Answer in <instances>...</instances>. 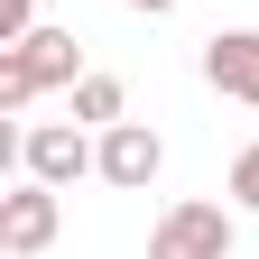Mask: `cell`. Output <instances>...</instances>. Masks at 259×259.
I'll return each mask as SVG.
<instances>
[{"label": "cell", "mask_w": 259, "mask_h": 259, "mask_svg": "<svg viewBox=\"0 0 259 259\" xmlns=\"http://www.w3.org/2000/svg\"><path fill=\"white\" fill-rule=\"evenodd\" d=\"M232 241H241V204H204V194L148 222V259H232Z\"/></svg>", "instance_id": "6da1fadb"}, {"label": "cell", "mask_w": 259, "mask_h": 259, "mask_svg": "<svg viewBox=\"0 0 259 259\" xmlns=\"http://www.w3.org/2000/svg\"><path fill=\"white\" fill-rule=\"evenodd\" d=\"M19 167L47 176V185H83V176H102V130H83V120H28L19 130Z\"/></svg>", "instance_id": "7a4b0ae2"}, {"label": "cell", "mask_w": 259, "mask_h": 259, "mask_svg": "<svg viewBox=\"0 0 259 259\" xmlns=\"http://www.w3.org/2000/svg\"><path fill=\"white\" fill-rule=\"evenodd\" d=\"M56 232H65V185H47V176H19L10 194H0V250H10V259H37V250H56Z\"/></svg>", "instance_id": "3957f363"}, {"label": "cell", "mask_w": 259, "mask_h": 259, "mask_svg": "<svg viewBox=\"0 0 259 259\" xmlns=\"http://www.w3.org/2000/svg\"><path fill=\"white\" fill-rule=\"evenodd\" d=\"M157 167H167V139H157L148 120H111L102 130V185L139 194V185H157Z\"/></svg>", "instance_id": "277c9868"}, {"label": "cell", "mask_w": 259, "mask_h": 259, "mask_svg": "<svg viewBox=\"0 0 259 259\" xmlns=\"http://www.w3.org/2000/svg\"><path fill=\"white\" fill-rule=\"evenodd\" d=\"M204 83L222 102H250L259 111V28H213L204 37Z\"/></svg>", "instance_id": "5b68a950"}, {"label": "cell", "mask_w": 259, "mask_h": 259, "mask_svg": "<svg viewBox=\"0 0 259 259\" xmlns=\"http://www.w3.org/2000/svg\"><path fill=\"white\" fill-rule=\"evenodd\" d=\"M10 56L28 65V83H37V93H74V83L93 74V65H83V47H74V28H28Z\"/></svg>", "instance_id": "8992f818"}, {"label": "cell", "mask_w": 259, "mask_h": 259, "mask_svg": "<svg viewBox=\"0 0 259 259\" xmlns=\"http://www.w3.org/2000/svg\"><path fill=\"white\" fill-rule=\"evenodd\" d=\"M74 120H83V130H111V120H130V93H120V74H83V83H74Z\"/></svg>", "instance_id": "52a82bcc"}, {"label": "cell", "mask_w": 259, "mask_h": 259, "mask_svg": "<svg viewBox=\"0 0 259 259\" xmlns=\"http://www.w3.org/2000/svg\"><path fill=\"white\" fill-rule=\"evenodd\" d=\"M28 102H37V83H28V65L0 47V111H28Z\"/></svg>", "instance_id": "ba28073f"}, {"label": "cell", "mask_w": 259, "mask_h": 259, "mask_svg": "<svg viewBox=\"0 0 259 259\" xmlns=\"http://www.w3.org/2000/svg\"><path fill=\"white\" fill-rule=\"evenodd\" d=\"M232 204H241V213H259V139L232 157Z\"/></svg>", "instance_id": "9c48e42d"}, {"label": "cell", "mask_w": 259, "mask_h": 259, "mask_svg": "<svg viewBox=\"0 0 259 259\" xmlns=\"http://www.w3.org/2000/svg\"><path fill=\"white\" fill-rule=\"evenodd\" d=\"M28 28H37V0H0V47H19Z\"/></svg>", "instance_id": "30bf717a"}, {"label": "cell", "mask_w": 259, "mask_h": 259, "mask_svg": "<svg viewBox=\"0 0 259 259\" xmlns=\"http://www.w3.org/2000/svg\"><path fill=\"white\" fill-rule=\"evenodd\" d=\"M120 10H148V19H157V10H176V0H120Z\"/></svg>", "instance_id": "8fae6325"}]
</instances>
